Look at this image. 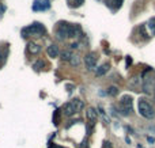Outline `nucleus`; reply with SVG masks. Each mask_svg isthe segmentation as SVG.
I'll list each match as a JSON object with an SVG mask.
<instances>
[{"label": "nucleus", "mask_w": 155, "mask_h": 148, "mask_svg": "<svg viewBox=\"0 0 155 148\" xmlns=\"http://www.w3.org/2000/svg\"><path fill=\"white\" fill-rule=\"evenodd\" d=\"M82 30L78 24L72 23H67V22H60L59 27L56 30V35L60 40H65V38H75L79 37Z\"/></svg>", "instance_id": "f257e3e1"}, {"label": "nucleus", "mask_w": 155, "mask_h": 148, "mask_svg": "<svg viewBox=\"0 0 155 148\" xmlns=\"http://www.w3.org/2000/svg\"><path fill=\"white\" fill-rule=\"evenodd\" d=\"M137 111L142 117H144L146 120H153L155 118V109L154 106L148 102L144 98H140L137 101Z\"/></svg>", "instance_id": "f03ea898"}, {"label": "nucleus", "mask_w": 155, "mask_h": 148, "mask_svg": "<svg viewBox=\"0 0 155 148\" xmlns=\"http://www.w3.org/2000/svg\"><path fill=\"white\" fill-rule=\"evenodd\" d=\"M118 111H120V114L124 117L132 114V111H134V101H132L131 95H124V97H121L120 103H118Z\"/></svg>", "instance_id": "7ed1b4c3"}, {"label": "nucleus", "mask_w": 155, "mask_h": 148, "mask_svg": "<svg viewBox=\"0 0 155 148\" xmlns=\"http://www.w3.org/2000/svg\"><path fill=\"white\" fill-rule=\"evenodd\" d=\"M83 106H84V103H83V101L80 99H72L71 102H67L64 106H63V114L64 116H74L75 113L78 111H80L83 109Z\"/></svg>", "instance_id": "20e7f679"}, {"label": "nucleus", "mask_w": 155, "mask_h": 148, "mask_svg": "<svg viewBox=\"0 0 155 148\" xmlns=\"http://www.w3.org/2000/svg\"><path fill=\"white\" fill-rule=\"evenodd\" d=\"M42 34H45V27L38 22H34L30 26L23 27L22 29V35L23 37H29V35H35V37H41Z\"/></svg>", "instance_id": "39448f33"}, {"label": "nucleus", "mask_w": 155, "mask_h": 148, "mask_svg": "<svg viewBox=\"0 0 155 148\" xmlns=\"http://www.w3.org/2000/svg\"><path fill=\"white\" fill-rule=\"evenodd\" d=\"M143 76H144V79H143V88H144V92H151L155 88V72L151 68H148L147 71H144Z\"/></svg>", "instance_id": "423d86ee"}, {"label": "nucleus", "mask_w": 155, "mask_h": 148, "mask_svg": "<svg viewBox=\"0 0 155 148\" xmlns=\"http://www.w3.org/2000/svg\"><path fill=\"white\" fill-rule=\"evenodd\" d=\"M97 61H98V54L95 53V52H90V53L86 54L84 57V64L86 67H87V69H94L97 65Z\"/></svg>", "instance_id": "0eeeda50"}, {"label": "nucleus", "mask_w": 155, "mask_h": 148, "mask_svg": "<svg viewBox=\"0 0 155 148\" xmlns=\"http://www.w3.org/2000/svg\"><path fill=\"white\" fill-rule=\"evenodd\" d=\"M86 117H87V120H88L90 124H95V121H97V110L94 108H88L87 110H86Z\"/></svg>", "instance_id": "6e6552de"}, {"label": "nucleus", "mask_w": 155, "mask_h": 148, "mask_svg": "<svg viewBox=\"0 0 155 148\" xmlns=\"http://www.w3.org/2000/svg\"><path fill=\"white\" fill-rule=\"evenodd\" d=\"M46 53H48V56L51 57V59L57 57V56H59V48H57V45H54V43L49 45L48 49H46Z\"/></svg>", "instance_id": "1a4fd4ad"}, {"label": "nucleus", "mask_w": 155, "mask_h": 148, "mask_svg": "<svg viewBox=\"0 0 155 148\" xmlns=\"http://www.w3.org/2000/svg\"><path fill=\"white\" fill-rule=\"evenodd\" d=\"M27 50H29V53H31V54H37V53H40L41 46L37 45L35 42H29L27 43Z\"/></svg>", "instance_id": "9d476101"}, {"label": "nucleus", "mask_w": 155, "mask_h": 148, "mask_svg": "<svg viewBox=\"0 0 155 148\" xmlns=\"http://www.w3.org/2000/svg\"><path fill=\"white\" fill-rule=\"evenodd\" d=\"M109 69H110V64H107V63H105V64H102L101 67H98V68H97L95 73H97V76H102V75H105V73H106Z\"/></svg>", "instance_id": "9b49d317"}, {"label": "nucleus", "mask_w": 155, "mask_h": 148, "mask_svg": "<svg viewBox=\"0 0 155 148\" xmlns=\"http://www.w3.org/2000/svg\"><path fill=\"white\" fill-rule=\"evenodd\" d=\"M7 56H8V48L5 46L4 49L0 48V59H2V61H0V65H3L5 63V60H7Z\"/></svg>", "instance_id": "f8f14e48"}, {"label": "nucleus", "mask_w": 155, "mask_h": 148, "mask_svg": "<svg viewBox=\"0 0 155 148\" xmlns=\"http://www.w3.org/2000/svg\"><path fill=\"white\" fill-rule=\"evenodd\" d=\"M74 57V54H72V52L71 50H64L61 53V59L64 60V61H71V59Z\"/></svg>", "instance_id": "ddd939ff"}, {"label": "nucleus", "mask_w": 155, "mask_h": 148, "mask_svg": "<svg viewBox=\"0 0 155 148\" xmlns=\"http://www.w3.org/2000/svg\"><path fill=\"white\" fill-rule=\"evenodd\" d=\"M147 26H148V29L151 30V34L155 35V16L150 18V21L147 22Z\"/></svg>", "instance_id": "4468645a"}, {"label": "nucleus", "mask_w": 155, "mask_h": 148, "mask_svg": "<svg viewBox=\"0 0 155 148\" xmlns=\"http://www.w3.org/2000/svg\"><path fill=\"white\" fill-rule=\"evenodd\" d=\"M107 95H110V97H116V95L118 94V88L116 86H110L109 88H107Z\"/></svg>", "instance_id": "2eb2a0df"}, {"label": "nucleus", "mask_w": 155, "mask_h": 148, "mask_svg": "<svg viewBox=\"0 0 155 148\" xmlns=\"http://www.w3.org/2000/svg\"><path fill=\"white\" fill-rule=\"evenodd\" d=\"M44 65H45V63H44L42 60H38V61H35L34 64H33V68H34V69L38 72V71H41L44 68Z\"/></svg>", "instance_id": "dca6fc26"}, {"label": "nucleus", "mask_w": 155, "mask_h": 148, "mask_svg": "<svg viewBox=\"0 0 155 148\" xmlns=\"http://www.w3.org/2000/svg\"><path fill=\"white\" fill-rule=\"evenodd\" d=\"M139 31H140V34H142L144 38H150V37H151V35L147 33V29H146V24H142V26L139 27Z\"/></svg>", "instance_id": "f3484780"}, {"label": "nucleus", "mask_w": 155, "mask_h": 148, "mask_svg": "<svg viewBox=\"0 0 155 148\" xmlns=\"http://www.w3.org/2000/svg\"><path fill=\"white\" fill-rule=\"evenodd\" d=\"M70 63H71V65H74V67H78V65L80 64V59L78 56H74L72 59H71Z\"/></svg>", "instance_id": "a211bd4d"}, {"label": "nucleus", "mask_w": 155, "mask_h": 148, "mask_svg": "<svg viewBox=\"0 0 155 148\" xmlns=\"http://www.w3.org/2000/svg\"><path fill=\"white\" fill-rule=\"evenodd\" d=\"M102 148H113V144L110 143L109 140H105L104 143H102Z\"/></svg>", "instance_id": "6ab92c4d"}, {"label": "nucleus", "mask_w": 155, "mask_h": 148, "mask_svg": "<svg viewBox=\"0 0 155 148\" xmlns=\"http://www.w3.org/2000/svg\"><path fill=\"white\" fill-rule=\"evenodd\" d=\"M113 2L116 3V7H117V8H120V7H121V4H123V2H124V0H113Z\"/></svg>", "instance_id": "aec40b11"}, {"label": "nucleus", "mask_w": 155, "mask_h": 148, "mask_svg": "<svg viewBox=\"0 0 155 148\" xmlns=\"http://www.w3.org/2000/svg\"><path fill=\"white\" fill-rule=\"evenodd\" d=\"M83 2H84V0H75V5L76 7H79V5L83 4Z\"/></svg>", "instance_id": "412c9836"}, {"label": "nucleus", "mask_w": 155, "mask_h": 148, "mask_svg": "<svg viewBox=\"0 0 155 148\" xmlns=\"http://www.w3.org/2000/svg\"><path fill=\"white\" fill-rule=\"evenodd\" d=\"M129 65H131V57H127V67H129Z\"/></svg>", "instance_id": "4be33fe9"}, {"label": "nucleus", "mask_w": 155, "mask_h": 148, "mask_svg": "<svg viewBox=\"0 0 155 148\" xmlns=\"http://www.w3.org/2000/svg\"><path fill=\"white\" fill-rule=\"evenodd\" d=\"M71 48H72V49H76V48H78V43H76V42L72 43V45H71Z\"/></svg>", "instance_id": "5701e85b"}, {"label": "nucleus", "mask_w": 155, "mask_h": 148, "mask_svg": "<svg viewBox=\"0 0 155 148\" xmlns=\"http://www.w3.org/2000/svg\"><path fill=\"white\" fill-rule=\"evenodd\" d=\"M147 140L150 141V143H154V139L153 137H147Z\"/></svg>", "instance_id": "b1692460"}]
</instances>
